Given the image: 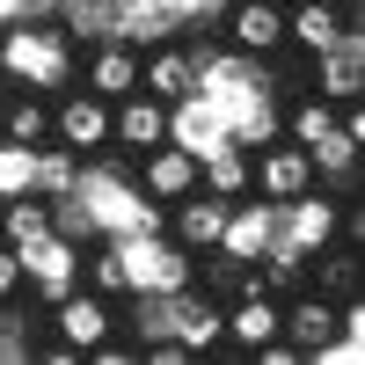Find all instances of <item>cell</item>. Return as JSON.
<instances>
[{"label": "cell", "mask_w": 365, "mask_h": 365, "mask_svg": "<svg viewBox=\"0 0 365 365\" xmlns=\"http://www.w3.org/2000/svg\"><path fill=\"white\" fill-rule=\"evenodd\" d=\"M0 73L22 81L29 96H37V88H66L73 81V37H66V22L15 15L8 29H0Z\"/></svg>", "instance_id": "cell-1"}, {"label": "cell", "mask_w": 365, "mask_h": 365, "mask_svg": "<svg viewBox=\"0 0 365 365\" xmlns=\"http://www.w3.org/2000/svg\"><path fill=\"white\" fill-rule=\"evenodd\" d=\"M110 241H117V263H125L132 292H175V285H190V270H197V256L182 249L175 234L161 241V227H132V234H110Z\"/></svg>", "instance_id": "cell-2"}, {"label": "cell", "mask_w": 365, "mask_h": 365, "mask_svg": "<svg viewBox=\"0 0 365 365\" xmlns=\"http://www.w3.org/2000/svg\"><path fill=\"white\" fill-rule=\"evenodd\" d=\"M249 190L256 197H270V205H285V197H299V190H314V161H307V146L299 139H263V146H249Z\"/></svg>", "instance_id": "cell-3"}, {"label": "cell", "mask_w": 365, "mask_h": 365, "mask_svg": "<svg viewBox=\"0 0 365 365\" xmlns=\"http://www.w3.org/2000/svg\"><path fill=\"white\" fill-rule=\"evenodd\" d=\"M15 256H22V292L44 299V307H51V299H66V292L81 285V249H73L66 234H37V241H29V249H15Z\"/></svg>", "instance_id": "cell-4"}, {"label": "cell", "mask_w": 365, "mask_h": 365, "mask_svg": "<svg viewBox=\"0 0 365 365\" xmlns=\"http://www.w3.org/2000/svg\"><path fill=\"white\" fill-rule=\"evenodd\" d=\"M270 234H278V205H270V197H256V190H241V197H227V227H220V256H234V263H256V256L270 249Z\"/></svg>", "instance_id": "cell-5"}, {"label": "cell", "mask_w": 365, "mask_h": 365, "mask_svg": "<svg viewBox=\"0 0 365 365\" xmlns=\"http://www.w3.org/2000/svg\"><path fill=\"white\" fill-rule=\"evenodd\" d=\"M234 132H227V117H220V103H212V96H197V88H190V96H175L168 103V146H182V154H212V146H227Z\"/></svg>", "instance_id": "cell-6"}, {"label": "cell", "mask_w": 365, "mask_h": 365, "mask_svg": "<svg viewBox=\"0 0 365 365\" xmlns=\"http://www.w3.org/2000/svg\"><path fill=\"white\" fill-rule=\"evenodd\" d=\"M132 182L146 197H161V205H175V197H190L197 190V154H182V146H146V154H132Z\"/></svg>", "instance_id": "cell-7"}, {"label": "cell", "mask_w": 365, "mask_h": 365, "mask_svg": "<svg viewBox=\"0 0 365 365\" xmlns=\"http://www.w3.org/2000/svg\"><path fill=\"white\" fill-rule=\"evenodd\" d=\"M227 44L249 58L285 51V8L278 0H227Z\"/></svg>", "instance_id": "cell-8"}, {"label": "cell", "mask_w": 365, "mask_h": 365, "mask_svg": "<svg viewBox=\"0 0 365 365\" xmlns=\"http://www.w3.org/2000/svg\"><path fill=\"white\" fill-rule=\"evenodd\" d=\"M336 322H344V307H336V299L299 292L292 307H278V336H285L299 358H322V351H329V336H336Z\"/></svg>", "instance_id": "cell-9"}, {"label": "cell", "mask_w": 365, "mask_h": 365, "mask_svg": "<svg viewBox=\"0 0 365 365\" xmlns=\"http://www.w3.org/2000/svg\"><path fill=\"white\" fill-rule=\"evenodd\" d=\"M168 139V103H154L146 88L110 103V146H125V154H146V146Z\"/></svg>", "instance_id": "cell-10"}, {"label": "cell", "mask_w": 365, "mask_h": 365, "mask_svg": "<svg viewBox=\"0 0 365 365\" xmlns=\"http://www.w3.org/2000/svg\"><path fill=\"white\" fill-rule=\"evenodd\" d=\"M51 139L73 146V154H96V146H110V103L88 96V88H81V96H66V103L51 110Z\"/></svg>", "instance_id": "cell-11"}, {"label": "cell", "mask_w": 365, "mask_h": 365, "mask_svg": "<svg viewBox=\"0 0 365 365\" xmlns=\"http://www.w3.org/2000/svg\"><path fill=\"white\" fill-rule=\"evenodd\" d=\"M51 314H58V344H73V351H96L103 336H110V299L103 292H88V285H73L66 299H51Z\"/></svg>", "instance_id": "cell-12"}, {"label": "cell", "mask_w": 365, "mask_h": 365, "mask_svg": "<svg viewBox=\"0 0 365 365\" xmlns=\"http://www.w3.org/2000/svg\"><path fill=\"white\" fill-rule=\"evenodd\" d=\"M220 227H227V197H212V190H190V197H175V212H168V234H175L190 256L220 249Z\"/></svg>", "instance_id": "cell-13"}, {"label": "cell", "mask_w": 365, "mask_h": 365, "mask_svg": "<svg viewBox=\"0 0 365 365\" xmlns=\"http://www.w3.org/2000/svg\"><path fill=\"white\" fill-rule=\"evenodd\" d=\"M132 88H139V44L103 37V44H96V58H88V96L117 103V96H132Z\"/></svg>", "instance_id": "cell-14"}, {"label": "cell", "mask_w": 365, "mask_h": 365, "mask_svg": "<svg viewBox=\"0 0 365 365\" xmlns=\"http://www.w3.org/2000/svg\"><path fill=\"white\" fill-rule=\"evenodd\" d=\"M336 29H344V8H329V0H285V44H299L307 58L336 44Z\"/></svg>", "instance_id": "cell-15"}, {"label": "cell", "mask_w": 365, "mask_h": 365, "mask_svg": "<svg viewBox=\"0 0 365 365\" xmlns=\"http://www.w3.org/2000/svg\"><path fill=\"white\" fill-rule=\"evenodd\" d=\"M139 88H146V96H154V103H175V96H190V88H197V58L190 51H154V58H139Z\"/></svg>", "instance_id": "cell-16"}, {"label": "cell", "mask_w": 365, "mask_h": 365, "mask_svg": "<svg viewBox=\"0 0 365 365\" xmlns=\"http://www.w3.org/2000/svg\"><path fill=\"white\" fill-rule=\"evenodd\" d=\"M197 190H212V197H241L249 190V146H212V154L197 161Z\"/></svg>", "instance_id": "cell-17"}, {"label": "cell", "mask_w": 365, "mask_h": 365, "mask_svg": "<svg viewBox=\"0 0 365 365\" xmlns=\"http://www.w3.org/2000/svg\"><path fill=\"white\" fill-rule=\"evenodd\" d=\"M81 285L103 292V299H132L125 263H117V241H88V249H81Z\"/></svg>", "instance_id": "cell-18"}, {"label": "cell", "mask_w": 365, "mask_h": 365, "mask_svg": "<svg viewBox=\"0 0 365 365\" xmlns=\"http://www.w3.org/2000/svg\"><path fill=\"white\" fill-rule=\"evenodd\" d=\"M37 234H51V205L29 190V197H8L0 205V241H8V249H29V241Z\"/></svg>", "instance_id": "cell-19"}, {"label": "cell", "mask_w": 365, "mask_h": 365, "mask_svg": "<svg viewBox=\"0 0 365 365\" xmlns=\"http://www.w3.org/2000/svg\"><path fill=\"white\" fill-rule=\"evenodd\" d=\"M73 182H81V154H73V146H58V139H44V146H37V175H29V190H37V197H66Z\"/></svg>", "instance_id": "cell-20"}, {"label": "cell", "mask_w": 365, "mask_h": 365, "mask_svg": "<svg viewBox=\"0 0 365 365\" xmlns=\"http://www.w3.org/2000/svg\"><path fill=\"white\" fill-rule=\"evenodd\" d=\"M0 139L44 146V139H51V110H44L37 96H15V103H0Z\"/></svg>", "instance_id": "cell-21"}, {"label": "cell", "mask_w": 365, "mask_h": 365, "mask_svg": "<svg viewBox=\"0 0 365 365\" xmlns=\"http://www.w3.org/2000/svg\"><path fill=\"white\" fill-rule=\"evenodd\" d=\"M314 263H322V299H358V249H344V241H329V249H314Z\"/></svg>", "instance_id": "cell-22"}, {"label": "cell", "mask_w": 365, "mask_h": 365, "mask_svg": "<svg viewBox=\"0 0 365 365\" xmlns=\"http://www.w3.org/2000/svg\"><path fill=\"white\" fill-rule=\"evenodd\" d=\"M44 205H51V234H66L73 249L103 241V227H96V212H88V197H81V190H66V197H44Z\"/></svg>", "instance_id": "cell-23"}, {"label": "cell", "mask_w": 365, "mask_h": 365, "mask_svg": "<svg viewBox=\"0 0 365 365\" xmlns=\"http://www.w3.org/2000/svg\"><path fill=\"white\" fill-rule=\"evenodd\" d=\"M29 175H37V146L0 139V205H8V197H29Z\"/></svg>", "instance_id": "cell-24"}, {"label": "cell", "mask_w": 365, "mask_h": 365, "mask_svg": "<svg viewBox=\"0 0 365 365\" xmlns=\"http://www.w3.org/2000/svg\"><path fill=\"white\" fill-rule=\"evenodd\" d=\"M329 125H336V103H322V96H299V103H292V139H299V146H314Z\"/></svg>", "instance_id": "cell-25"}, {"label": "cell", "mask_w": 365, "mask_h": 365, "mask_svg": "<svg viewBox=\"0 0 365 365\" xmlns=\"http://www.w3.org/2000/svg\"><path fill=\"white\" fill-rule=\"evenodd\" d=\"M15 292H22V256L0 241V299H15Z\"/></svg>", "instance_id": "cell-26"}, {"label": "cell", "mask_w": 365, "mask_h": 365, "mask_svg": "<svg viewBox=\"0 0 365 365\" xmlns=\"http://www.w3.org/2000/svg\"><path fill=\"white\" fill-rule=\"evenodd\" d=\"M329 8H358V0H329Z\"/></svg>", "instance_id": "cell-27"}, {"label": "cell", "mask_w": 365, "mask_h": 365, "mask_svg": "<svg viewBox=\"0 0 365 365\" xmlns=\"http://www.w3.org/2000/svg\"><path fill=\"white\" fill-rule=\"evenodd\" d=\"M278 8H285V0H278Z\"/></svg>", "instance_id": "cell-28"}]
</instances>
